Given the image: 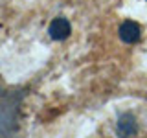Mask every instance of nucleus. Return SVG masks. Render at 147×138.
I'll return each mask as SVG.
<instances>
[{"label":"nucleus","instance_id":"obj_1","mask_svg":"<svg viewBox=\"0 0 147 138\" xmlns=\"http://www.w3.org/2000/svg\"><path fill=\"white\" fill-rule=\"evenodd\" d=\"M70 31H72V26L64 17L53 18L50 28H48V33H50V37H52L53 41H64L68 35H70Z\"/></svg>","mask_w":147,"mask_h":138},{"label":"nucleus","instance_id":"obj_3","mask_svg":"<svg viewBox=\"0 0 147 138\" xmlns=\"http://www.w3.org/2000/svg\"><path fill=\"white\" fill-rule=\"evenodd\" d=\"M118 133L121 136H132L138 133V125H136V120L132 114L125 112L118 118Z\"/></svg>","mask_w":147,"mask_h":138},{"label":"nucleus","instance_id":"obj_2","mask_svg":"<svg viewBox=\"0 0 147 138\" xmlns=\"http://www.w3.org/2000/svg\"><path fill=\"white\" fill-rule=\"evenodd\" d=\"M118 33H119V39H121L123 43L132 44V43H138V41H140V37H142V30H140V26H138L136 22H132V20H125L121 26H119Z\"/></svg>","mask_w":147,"mask_h":138}]
</instances>
